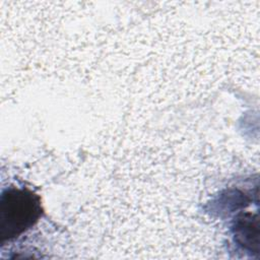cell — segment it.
Segmentation results:
<instances>
[{
    "label": "cell",
    "mask_w": 260,
    "mask_h": 260,
    "mask_svg": "<svg viewBox=\"0 0 260 260\" xmlns=\"http://www.w3.org/2000/svg\"><path fill=\"white\" fill-rule=\"evenodd\" d=\"M42 214L41 198L27 189L9 188L0 200V237L11 240L30 229Z\"/></svg>",
    "instance_id": "6da1fadb"
}]
</instances>
